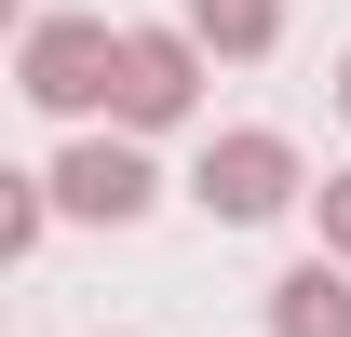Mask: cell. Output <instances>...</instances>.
Listing matches in <instances>:
<instances>
[{"instance_id": "6da1fadb", "label": "cell", "mask_w": 351, "mask_h": 337, "mask_svg": "<svg viewBox=\"0 0 351 337\" xmlns=\"http://www.w3.org/2000/svg\"><path fill=\"white\" fill-rule=\"evenodd\" d=\"M108 82H122V27H108V14H27V41H14V95H27L41 122L108 108Z\"/></svg>"}, {"instance_id": "ba28073f", "label": "cell", "mask_w": 351, "mask_h": 337, "mask_svg": "<svg viewBox=\"0 0 351 337\" xmlns=\"http://www.w3.org/2000/svg\"><path fill=\"white\" fill-rule=\"evenodd\" d=\"M311 216H324V256H351V162L324 175V189H311Z\"/></svg>"}, {"instance_id": "3957f363", "label": "cell", "mask_w": 351, "mask_h": 337, "mask_svg": "<svg viewBox=\"0 0 351 337\" xmlns=\"http://www.w3.org/2000/svg\"><path fill=\"white\" fill-rule=\"evenodd\" d=\"M203 68H217V54L189 41V27H122V82H108V122H122V135H176L189 108H203Z\"/></svg>"}, {"instance_id": "277c9868", "label": "cell", "mask_w": 351, "mask_h": 337, "mask_svg": "<svg viewBox=\"0 0 351 337\" xmlns=\"http://www.w3.org/2000/svg\"><path fill=\"white\" fill-rule=\"evenodd\" d=\"M54 203L82 216V229H135V216L162 203V175H149V149H135V135H82V149L54 162Z\"/></svg>"}, {"instance_id": "52a82bcc", "label": "cell", "mask_w": 351, "mask_h": 337, "mask_svg": "<svg viewBox=\"0 0 351 337\" xmlns=\"http://www.w3.org/2000/svg\"><path fill=\"white\" fill-rule=\"evenodd\" d=\"M54 175H0V256H41V229H54Z\"/></svg>"}, {"instance_id": "7a4b0ae2", "label": "cell", "mask_w": 351, "mask_h": 337, "mask_svg": "<svg viewBox=\"0 0 351 337\" xmlns=\"http://www.w3.org/2000/svg\"><path fill=\"white\" fill-rule=\"evenodd\" d=\"M189 203L217 216V229H270L284 203H311L298 135H270V122H230V135H203V162H189Z\"/></svg>"}, {"instance_id": "5b68a950", "label": "cell", "mask_w": 351, "mask_h": 337, "mask_svg": "<svg viewBox=\"0 0 351 337\" xmlns=\"http://www.w3.org/2000/svg\"><path fill=\"white\" fill-rule=\"evenodd\" d=\"M270 337H351V256H298L270 284Z\"/></svg>"}, {"instance_id": "9c48e42d", "label": "cell", "mask_w": 351, "mask_h": 337, "mask_svg": "<svg viewBox=\"0 0 351 337\" xmlns=\"http://www.w3.org/2000/svg\"><path fill=\"white\" fill-rule=\"evenodd\" d=\"M338 122H351V54H338Z\"/></svg>"}, {"instance_id": "8992f818", "label": "cell", "mask_w": 351, "mask_h": 337, "mask_svg": "<svg viewBox=\"0 0 351 337\" xmlns=\"http://www.w3.org/2000/svg\"><path fill=\"white\" fill-rule=\"evenodd\" d=\"M176 27H189L203 54H230V68H257V54L284 41V0H189Z\"/></svg>"}]
</instances>
